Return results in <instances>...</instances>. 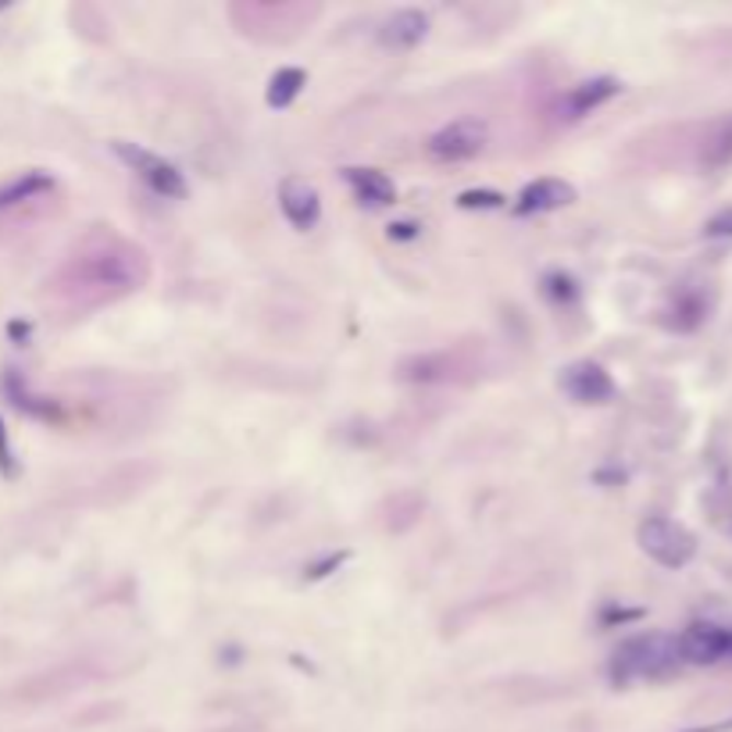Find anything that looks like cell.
Segmentation results:
<instances>
[{"instance_id": "6", "label": "cell", "mask_w": 732, "mask_h": 732, "mask_svg": "<svg viewBox=\"0 0 732 732\" xmlns=\"http://www.w3.org/2000/svg\"><path fill=\"white\" fill-rule=\"evenodd\" d=\"M112 151H115V158L121 161V165L137 175L147 189H151V194L165 197V200H183L189 194L186 175L161 154L147 151V147H140V143H129V140H115Z\"/></svg>"}, {"instance_id": "19", "label": "cell", "mask_w": 732, "mask_h": 732, "mask_svg": "<svg viewBox=\"0 0 732 732\" xmlns=\"http://www.w3.org/2000/svg\"><path fill=\"white\" fill-rule=\"evenodd\" d=\"M508 197L497 194V189H465V194L457 197V208L465 211H476V208H504Z\"/></svg>"}, {"instance_id": "21", "label": "cell", "mask_w": 732, "mask_h": 732, "mask_svg": "<svg viewBox=\"0 0 732 732\" xmlns=\"http://www.w3.org/2000/svg\"><path fill=\"white\" fill-rule=\"evenodd\" d=\"M704 233L711 240H732V208H722L718 214H711L708 225H704Z\"/></svg>"}, {"instance_id": "17", "label": "cell", "mask_w": 732, "mask_h": 732, "mask_svg": "<svg viewBox=\"0 0 732 732\" xmlns=\"http://www.w3.org/2000/svg\"><path fill=\"white\" fill-rule=\"evenodd\" d=\"M304 86H307V72L297 69V65H287V69H279L272 79H268L265 101H268V107L282 112V107H290L297 97H301Z\"/></svg>"}, {"instance_id": "7", "label": "cell", "mask_w": 732, "mask_h": 732, "mask_svg": "<svg viewBox=\"0 0 732 732\" xmlns=\"http://www.w3.org/2000/svg\"><path fill=\"white\" fill-rule=\"evenodd\" d=\"M486 140H490V132H486V121L479 118H454L446 121L440 132H432L426 151L432 161H443V165H461V161H472L486 151Z\"/></svg>"}, {"instance_id": "18", "label": "cell", "mask_w": 732, "mask_h": 732, "mask_svg": "<svg viewBox=\"0 0 732 732\" xmlns=\"http://www.w3.org/2000/svg\"><path fill=\"white\" fill-rule=\"evenodd\" d=\"M704 318H708V301H704V293H697V290H683L669 307V325L679 333L700 329Z\"/></svg>"}, {"instance_id": "3", "label": "cell", "mask_w": 732, "mask_h": 732, "mask_svg": "<svg viewBox=\"0 0 732 732\" xmlns=\"http://www.w3.org/2000/svg\"><path fill=\"white\" fill-rule=\"evenodd\" d=\"M679 669H683L679 640L661 632H643L615 650L607 675H612L615 686H629L640 679H664V675H675Z\"/></svg>"}, {"instance_id": "10", "label": "cell", "mask_w": 732, "mask_h": 732, "mask_svg": "<svg viewBox=\"0 0 732 732\" xmlns=\"http://www.w3.org/2000/svg\"><path fill=\"white\" fill-rule=\"evenodd\" d=\"M568 205H576V186L565 179H554V175H544V179L528 183L519 194L514 214H519V219H533V214H550Z\"/></svg>"}, {"instance_id": "4", "label": "cell", "mask_w": 732, "mask_h": 732, "mask_svg": "<svg viewBox=\"0 0 732 732\" xmlns=\"http://www.w3.org/2000/svg\"><path fill=\"white\" fill-rule=\"evenodd\" d=\"M483 375V358L476 347H443V350H426V355H411L397 364V379L418 386H465L476 383Z\"/></svg>"}, {"instance_id": "9", "label": "cell", "mask_w": 732, "mask_h": 732, "mask_svg": "<svg viewBox=\"0 0 732 732\" xmlns=\"http://www.w3.org/2000/svg\"><path fill=\"white\" fill-rule=\"evenodd\" d=\"M279 211L287 214V222L297 229V233H307V229H315L318 219H322V197L315 183L301 179V175H290V179H282L279 186Z\"/></svg>"}, {"instance_id": "5", "label": "cell", "mask_w": 732, "mask_h": 732, "mask_svg": "<svg viewBox=\"0 0 732 732\" xmlns=\"http://www.w3.org/2000/svg\"><path fill=\"white\" fill-rule=\"evenodd\" d=\"M636 544H640V550L650 561L661 568H672V572L675 568H686L697 554V536L675 519H664V514H654V519L640 522V528H636Z\"/></svg>"}, {"instance_id": "20", "label": "cell", "mask_w": 732, "mask_h": 732, "mask_svg": "<svg viewBox=\"0 0 732 732\" xmlns=\"http://www.w3.org/2000/svg\"><path fill=\"white\" fill-rule=\"evenodd\" d=\"M15 451H11V440H8V429H4V418H0V476L4 479H15Z\"/></svg>"}, {"instance_id": "1", "label": "cell", "mask_w": 732, "mask_h": 732, "mask_svg": "<svg viewBox=\"0 0 732 732\" xmlns=\"http://www.w3.org/2000/svg\"><path fill=\"white\" fill-rule=\"evenodd\" d=\"M151 279V257L118 233L90 236L75 254L61 262V268L47 279L50 293L72 307H104L121 297L137 293Z\"/></svg>"}, {"instance_id": "2", "label": "cell", "mask_w": 732, "mask_h": 732, "mask_svg": "<svg viewBox=\"0 0 732 732\" xmlns=\"http://www.w3.org/2000/svg\"><path fill=\"white\" fill-rule=\"evenodd\" d=\"M322 19V4L307 0H236L229 4V22L254 44H293Z\"/></svg>"}, {"instance_id": "14", "label": "cell", "mask_w": 732, "mask_h": 732, "mask_svg": "<svg viewBox=\"0 0 732 732\" xmlns=\"http://www.w3.org/2000/svg\"><path fill=\"white\" fill-rule=\"evenodd\" d=\"M344 179L350 186V194L369 208H386V205L397 200V186H393L390 175L379 172V169H364V165L344 169Z\"/></svg>"}, {"instance_id": "13", "label": "cell", "mask_w": 732, "mask_h": 732, "mask_svg": "<svg viewBox=\"0 0 732 732\" xmlns=\"http://www.w3.org/2000/svg\"><path fill=\"white\" fill-rule=\"evenodd\" d=\"M426 36H429V15L426 11L400 8L383 22V30H379V44L390 47V50H411V47L422 44Z\"/></svg>"}, {"instance_id": "22", "label": "cell", "mask_w": 732, "mask_h": 732, "mask_svg": "<svg viewBox=\"0 0 732 732\" xmlns=\"http://www.w3.org/2000/svg\"><path fill=\"white\" fill-rule=\"evenodd\" d=\"M732 729V718L729 722H714V725H704V729H694V732H729Z\"/></svg>"}, {"instance_id": "15", "label": "cell", "mask_w": 732, "mask_h": 732, "mask_svg": "<svg viewBox=\"0 0 732 732\" xmlns=\"http://www.w3.org/2000/svg\"><path fill=\"white\" fill-rule=\"evenodd\" d=\"M700 169L704 172H725L732 165V115L718 118L700 140Z\"/></svg>"}, {"instance_id": "11", "label": "cell", "mask_w": 732, "mask_h": 732, "mask_svg": "<svg viewBox=\"0 0 732 732\" xmlns=\"http://www.w3.org/2000/svg\"><path fill=\"white\" fill-rule=\"evenodd\" d=\"M679 640V654L683 664H718L725 661V647H729V629L714 626V621H694L689 629H683Z\"/></svg>"}, {"instance_id": "16", "label": "cell", "mask_w": 732, "mask_h": 732, "mask_svg": "<svg viewBox=\"0 0 732 732\" xmlns=\"http://www.w3.org/2000/svg\"><path fill=\"white\" fill-rule=\"evenodd\" d=\"M50 189H54V179L47 172H22L11 183L0 186V211L19 208L25 200H36L39 194H50Z\"/></svg>"}, {"instance_id": "12", "label": "cell", "mask_w": 732, "mask_h": 732, "mask_svg": "<svg viewBox=\"0 0 732 732\" xmlns=\"http://www.w3.org/2000/svg\"><path fill=\"white\" fill-rule=\"evenodd\" d=\"M621 93V83L615 75H596V79H586V83H579V86H572L561 97V104H558V115L565 118V121H579V118H586V115H593L596 107H604L607 101H615Z\"/></svg>"}, {"instance_id": "23", "label": "cell", "mask_w": 732, "mask_h": 732, "mask_svg": "<svg viewBox=\"0 0 732 732\" xmlns=\"http://www.w3.org/2000/svg\"><path fill=\"white\" fill-rule=\"evenodd\" d=\"M725 658L732 661V629H729V647H725Z\"/></svg>"}, {"instance_id": "8", "label": "cell", "mask_w": 732, "mask_h": 732, "mask_svg": "<svg viewBox=\"0 0 732 732\" xmlns=\"http://www.w3.org/2000/svg\"><path fill=\"white\" fill-rule=\"evenodd\" d=\"M561 390L576 404H607L615 400V379L604 364L596 361H576L561 372Z\"/></svg>"}]
</instances>
